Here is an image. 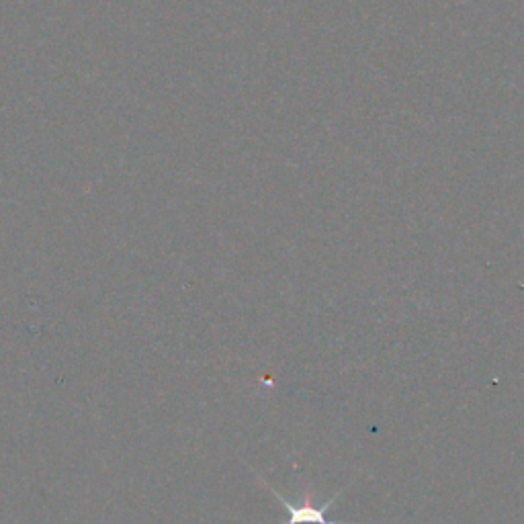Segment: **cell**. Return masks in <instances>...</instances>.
<instances>
[{"label":"cell","mask_w":524,"mask_h":524,"mask_svg":"<svg viewBox=\"0 0 524 524\" xmlns=\"http://www.w3.org/2000/svg\"><path fill=\"white\" fill-rule=\"evenodd\" d=\"M260 482L277 498V502L287 512V520L281 524H371V522H348V520H330L328 518V510L336 504V500L342 496L344 490L336 492V496H332L326 504H316L312 492H305L301 496V504H293L287 498H283L275 488H271V484H267L262 477H260Z\"/></svg>","instance_id":"6da1fadb"}]
</instances>
